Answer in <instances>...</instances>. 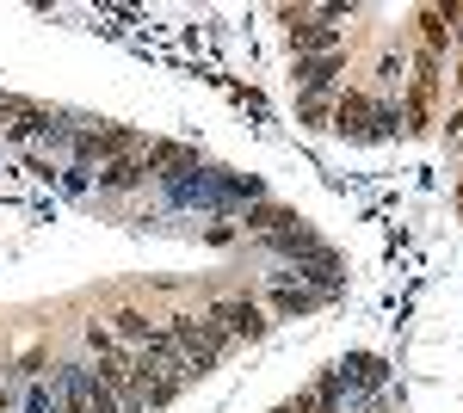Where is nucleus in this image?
<instances>
[{
    "instance_id": "nucleus-2",
    "label": "nucleus",
    "mask_w": 463,
    "mask_h": 413,
    "mask_svg": "<svg viewBox=\"0 0 463 413\" xmlns=\"http://www.w3.org/2000/svg\"><path fill=\"white\" fill-rule=\"evenodd\" d=\"M50 389L62 395V408H69V413H124V408H118V395L99 382V371H87V364H56Z\"/></svg>"
},
{
    "instance_id": "nucleus-5",
    "label": "nucleus",
    "mask_w": 463,
    "mask_h": 413,
    "mask_svg": "<svg viewBox=\"0 0 463 413\" xmlns=\"http://www.w3.org/2000/svg\"><path fill=\"white\" fill-rule=\"evenodd\" d=\"M340 69H346L340 50H334V56H303V62H297V87H303V99H327Z\"/></svg>"
},
{
    "instance_id": "nucleus-12",
    "label": "nucleus",
    "mask_w": 463,
    "mask_h": 413,
    "mask_svg": "<svg viewBox=\"0 0 463 413\" xmlns=\"http://www.w3.org/2000/svg\"><path fill=\"white\" fill-rule=\"evenodd\" d=\"M285 413H321V401H297V408H285Z\"/></svg>"
},
{
    "instance_id": "nucleus-1",
    "label": "nucleus",
    "mask_w": 463,
    "mask_h": 413,
    "mask_svg": "<svg viewBox=\"0 0 463 413\" xmlns=\"http://www.w3.org/2000/svg\"><path fill=\"white\" fill-rule=\"evenodd\" d=\"M167 340H174V352H179V371H185V377H204V371H216L229 333H222L216 321H198V314H174V321H167Z\"/></svg>"
},
{
    "instance_id": "nucleus-7",
    "label": "nucleus",
    "mask_w": 463,
    "mask_h": 413,
    "mask_svg": "<svg viewBox=\"0 0 463 413\" xmlns=\"http://www.w3.org/2000/svg\"><path fill=\"white\" fill-rule=\"evenodd\" d=\"M118 148H130V136H124V130H99V136H80V155H87V161H111Z\"/></svg>"
},
{
    "instance_id": "nucleus-13",
    "label": "nucleus",
    "mask_w": 463,
    "mask_h": 413,
    "mask_svg": "<svg viewBox=\"0 0 463 413\" xmlns=\"http://www.w3.org/2000/svg\"><path fill=\"white\" fill-rule=\"evenodd\" d=\"M458 210H463V179H458Z\"/></svg>"
},
{
    "instance_id": "nucleus-6",
    "label": "nucleus",
    "mask_w": 463,
    "mask_h": 413,
    "mask_svg": "<svg viewBox=\"0 0 463 413\" xmlns=\"http://www.w3.org/2000/svg\"><path fill=\"white\" fill-rule=\"evenodd\" d=\"M111 333H118V345H137V352H143V345L155 340L161 327H155L143 309H118V314H111Z\"/></svg>"
},
{
    "instance_id": "nucleus-11",
    "label": "nucleus",
    "mask_w": 463,
    "mask_h": 413,
    "mask_svg": "<svg viewBox=\"0 0 463 413\" xmlns=\"http://www.w3.org/2000/svg\"><path fill=\"white\" fill-rule=\"evenodd\" d=\"M303 124H316V130H321V124H327V99H303Z\"/></svg>"
},
{
    "instance_id": "nucleus-4",
    "label": "nucleus",
    "mask_w": 463,
    "mask_h": 413,
    "mask_svg": "<svg viewBox=\"0 0 463 413\" xmlns=\"http://www.w3.org/2000/svg\"><path fill=\"white\" fill-rule=\"evenodd\" d=\"M211 321L222 327V333H229V340H260V333H266V314L253 309L248 296H235V303H216Z\"/></svg>"
},
{
    "instance_id": "nucleus-3",
    "label": "nucleus",
    "mask_w": 463,
    "mask_h": 413,
    "mask_svg": "<svg viewBox=\"0 0 463 413\" xmlns=\"http://www.w3.org/2000/svg\"><path fill=\"white\" fill-rule=\"evenodd\" d=\"M334 124L340 130H353V136H390L395 124H402V111H390V105H371V99H340L334 105Z\"/></svg>"
},
{
    "instance_id": "nucleus-8",
    "label": "nucleus",
    "mask_w": 463,
    "mask_h": 413,
    "mask_svg": "<svg viewBox=\"0 0 463 413\" xmlns=\"http://www.w3.org/2000/svg\"><path fill=\"white\" fill-rule=\"evenodd\" d=\"M19 413H69V408H62V395H56L50 382H37V389H25V401H19Z\"/></svg>"
},
{
    "instance_id": "nucleus-10",
    "label": "nucleus",
    "mask_w": 463,
    "mask_h": 413,
    "mask_svg": "<svg viewBox=\"0 0 463 413\" xmlns=\"http://www.w3.org/2000/svg\"><path fill=\"white\" fill-rule=\"evenodd\" d=\"M143 173H148V161H111V167L99 173V179H106V185H137Z\"/></svg>"
},
{
    "instance_id": "nucleus-9",
    "label": "nucleus",
    "mask_w": 463,
    "mask_h": 413,
    "mask_svg": "<svg viewBox=\"0 0 463 413\" xmlns=\"http://www.w3.org/2000/svg\"><path fill=\"white\" fill-rule=\"evenodd\" d=\"M316 309V296H309V290H272V314H309Z\"/></svg>"
}]
</instances>
